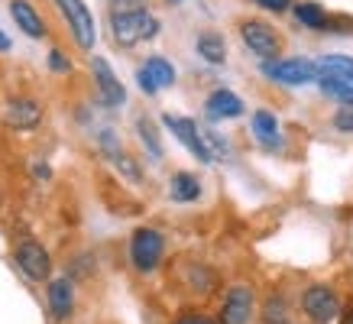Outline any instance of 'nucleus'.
<instances>
[{"label":"nucleus","instance_id":"obj_7","mask_svg":"<svg viewBox=\"0 0 353 324\" xmlns=\"http://www.w3.org/2000/svg\"><path fill=\"white\" fill-rule=\"evenodd\" d=\"M55 7H59V13L65 17V23H68L72 39H75L81 49H91L97 39V32H94V17H91L85 0H55Z\"/></svg>","mask_w":353,"mask_h":324},{"label":"nucleus","instance_id":"obj_6","mask_svg":"<svg viewBox=\"0 0 353 324\" xmlns=\"http://www.w3.org/2000/svg\"><path fill=\"white\" fill-rule=\"evenodd\" d=\"M301 312L308 314L314 324H331L337 321V314H341V302H337V292L331 285H324V282H314L305 289L301 295Z\"/></svg>","mask_w":353,"mask_h":324},{"label":"nucleus","instance_id":"obj_30","mask_svg":"<svg viewBox=\"0 0 353 324\" xmlns=\"http://www.w3.org/2000/svg\"><path fill=\"white\" fill-rule=\"evenodd\" d=\"M7 49H10V39H7V36L0 32V52H7Z\"/></svg>","mask_w":353,"mask_h":324},{"label":"nucleus","instance_id":"obj_11","mask_svg":"<svg viewBox=\"0 0 353 324\" xmlns=\"http://www.w3.org/2000/svg\"><path fill=\"white\" fill-rule=\"evenodd\" d=\"M91 75H94L101 101H104L108 108H123V104H127V88L120 85V78L114 75V68L108 65V59L94 55V59H91Z\"/></svg>","mask_w":353,"mask_h":324},{"label":"nucleus","instance_id":"obj_13","mask_svg":"<svg viewBox=\"0 0 353 324\" xmlns=\"http://www.w3.org/2000/svg\"><path fill=\"white\" fill-rule=\"evenodd\" d=\"M46 298H49V312H52L55 321H68L75 312V282L65 279V276L52 279L46 289Z\"/></svg>","mask_w":353,"mask_h":324},{"label":"nucleus","instance_id":"obj_27","mask_svg":"<svg viewBox=\"0 0 353 324\" xmlns=\"http://www.w3.org/2000/svg\"><path fill=\"white\" fill-rule=\"evenodd\" d=\"M49 68H52V72H59V75H65V72H72V62H68V55H65V52L52 49V52H49Z\"/></svg>","mask_w":353,"mask_h":324},{"label":"nucleus","instance_id":"obj_18","mask_svg":"<svg viewBox=\"0 0 353 324\" xmlns=\"http://www.w3.org/2000/svg\"><path fill=\"white\" fill-rule=\"evenodd\" d=\"M259 324H295L285 295H272V298H266L263 312H259Z\"/></svg>","mask_w":353,"mask_h":324},{"label":"nucleus","instance_id":"obj_8","mask_svg":"<svg viewBox=\"0 0 353 324\" xmlns=\"http://www.w3.org/2000/svg\"><path fill=\"white\" fill-rule=\"evenodd\" d=\"M0 120H3V127L17 130V133H30L43 123V104L36 101V97H10L3 110H0Z\"/></svg>","mask_w":353,"mask_h":324},{"label":"nucleus","instance_id":"obj_20","mask_svg":"<svg viewBox=\"0 0 353 324\" xmlns=\"http://www.w3.org/2000/svg\"><path fill=\"white\" fill-rule=\"evenodd\" d=\"M318 65V75H334V78H343L353 85V59L350 55H324Z\"/></svg>","mask_w":353,"mask_h":324},{"label":"nucleus","instance_id":"obj_26","mask_svg":"<svg viewBox=\"0 0 353 324\" xmlns=\"http://www.w3.org/2000/svg\"><path fill=\"white\" fill-rule=\"evenodd\" d=\"M334 130L341 133H353V108H343L334 114Z\"/></svg>","mask_w":353,"mask_h":324},{"label":"nucleus","instance_id":"obj_19","mask_svg":"<svg viewBox=\"0 0 353 324\" xmlns=\"http://www.w3.org/2000/svg\"><path fill=\"white\" fill-rule=\"evenodd\" d=\"M253 133H256V140L263 143V146H272V143H279V120L272 110H256L253 114Z\"/></svg>","mask_w":353,"mask_h":324},{"label":"nucleus","instance_id":"obj_22","mask_svg":"<svg viewBox=\"0 0 353 324\" xmlns=\"http://www.w3.org/2000/svg\"><path fill=\"white\" fill-rule=\"evenodd\" d=\"M292 10H295V20H299L301 26H308V30H324V26H327L324 7H318V3L301 0V3H292Z\"/></svg>","mask_w":353,"mask_h":324},{"label":"nucleus","instance_id":"obj_1","mask_svg":"<svg viewBox=\"0 0 353 324\" xmlns=\"http://www.w3.org/2000/svg\"><path fill=\"white\" fill-rule=\"evenodd\" d=\"M162 30L159 17H152L143 7H123V10L110 13V32H114V43L120 45H137L146 39H156Z\"/></svg>","mask_w":353,"mask_h":324},{"label":"nucleus","instance_id":"obj_12","mask_svg":"<svg viewBox=\"0 0 353 324\" xmlns=\"http://www.w3.org/2000/svg\"><path fill=\"white\" fill-rule=\"evenodd\" d=\"M137 81L146 94H159L162 88H172L175 85V68H172L169 59L162 55H150L143 68H137Z\"/></svg>","mask_w":353,"mask_h":324},{"label":"nucleus","instance_id":"obj_9","mask_svg":"<svg viewBox=\"0 0 353 324\" xmlns=\"http://www.w3.org/2000/svg\"><path fill=\"white\" fill-rule=\"evenodd\" d=\"M256 318V292L253 285H230L221 305V321L217 324H253Z\"/></svg>","mask_w":353,"mask_h":324},{"label":"nucleus","instance_id":"obj_23","mask_svg":"<svg viewBox=\"0 0 353 324\" xmlns=\"http://www.w3.org/2000/svg\"><path fill=\"white\" fill-rule=\"evenodd\" d=\"M137 133H139V140H143V146L150 150V156H156V159H159V156H162V140H159V130H156V123H152L150 117H139L137 120Z\"/></svg>","mask_w":353,"mask_h":324},{"label":"nucleus","instance_id":"obj_14","mask_svg":"<svg viewBox=\"0 0 353 324\" xmlns=\"http://www.w3.org/2000/svg\"><path fill=\"white\" fill-rule=\"evenodd\" d=\"M204 110H208V117H211V120H236L240 114H243V101H240L234 91L217 88V91H211V94H208Z\"/></svg>","mask_w":353,"mask_h":324},{"label":"nucleus","instance_id":"obj_29","mask_svg":"<svg viewBox=\"0 0 353 324\" xmlns=\"http://www.w3.org/2000/svg\"><path fill=\"white\" fill-rule=\"evenodd\" d=\"M32 172L39 175V179H49V175H52L49 172V165H32Z\"/></svg>","mask_w":353,"mask_h":324},{"label":"nucleus","instance_id":"obj_25","mask_svg":"<svg viewBox=\"0 0 353 324\" xmlns=\"http://www.w3.org/2000/svg\"><path fill=\"white\" fill-rule=\"evenodd\" d=\"M172 324H217V318H211V314H201V312H182Z\"/></svg>","mask_w":353,"mask_h":324},{"label":"nucleus","instance_id":"obj_15","mask_svg":"<svg viewBox=\"0 0 353 324\" xmlns=\"http://www.w3.org/2000/svg\"><path fill=\"white\" fill-rule=\"evenodd\" d=\"M10 17L30 39H46V20L30 0H10Z\"/></svg>","mask_w":353,"mask_h":324},{"label":"nucleus","instance_id":"obj_5","mask_svg":"<svg viewBox=\"0 0 353 324\" xmlns=\"http://www.w3.org/2000/svg\"><path fill=\"white\" fill-rule=\"evenodd\" d=\"M240 39H243L246 49H250L253 55H259L263 62L279 59V52H282V36L263 20H243L240 23Z\"/></svg>","mask_w":353,"mask_h":324},{"label":"nucleus","instance_id":"obj_10","mask_svg":"<svg viewBox=\"0 0 353 324\" xmlns=\"http://www.w3.org/2000/svg\"><path fill=\"white\" fill-rule=\"evenodd\" d=\"M162 123L172 130V136L182 143L185 150L192 152L198 162H204V165H208V162L214 159V156H211V146H208V140L201 136V130H198V123H194L192 117H175V114H165V117H162Z\"/></svg>","mask_w":353,"mask_h":324},{"label":"nucleus","instance_id":"obj_17","mask_svg":"<svg viewBox=\"0 0 353 324\" xmlns=\"http://www.w3.org/2000/svg\"><path fill=\"white\" fill-rule=\"evenodd\" d=\"M169 194L172 201H179V205H192L201 198V182H198V175L192 172H175L169 182Z\"/></svg>","mask_w":353,"mask_h":324},{"label":"nucleus","instance_id":"obj_3","mask_svg":"<svg viewBox=\"0 0 353 324\" xmlns=\"http://www.w3.org/2000/svg\"><path fill=\"white\" fill-rule=\"evenodd\" d=\"M13 259H17L20 272L30 282H46L52 276V256H49V250H46L39 240L20 237L17 247H13Z\"/></svg>","mask_w":353,"mask_h":324},{"label":"nucleus","instance_id":"obj_16","mask_svg":"<svg viewBox=\"0 0 353 324\" xmlns=\"http://www.w3.org/2000/svg\"><path fill=\"white\" fill-rule=\"evenodd\" d=\"M194 49H198V55H201L208 65H224L227 62V43H224V36L214 30H204L201 36H198Z\"/></svg>","mask_w":353,"mask_h":324},{"label":"nucleus","instance_id":"obj_4","mask_svg":"<svg viewBox=\"0 0 353 324\" xmlns=\"http://www.w3.org/2000/svg\"><path fill=\"white\" fill-rule=\"evenodd\" d=\"M263 75L279 81V85H289V88H301L318 78V65L311 59H269V62L259 65Z\"/></svg>","mask_w":353,"mask_h":324},{"label":"nucleus","instance_id":"obj_21","mask_svg":"<svg viewBox=\"0 0 353 324\" xmlns=\"http://www.w3.org/2000/svg\"><path fill=\"white\" fill-rule=\"evenodd\" d=\"M318 88H321V94H327V97H334V101L347 104V108H353V85L350 81L334 78V75H318Z\"/></svg>","mask_w":353,"mask_h":324},{"label":"nucleus","instance_id":"obj_28","mask_svg":"<svg viewBox=\"0 0 353 324\" xmlns=\"http://www.w3.org/2000/svg\"><path fill=\"white\" fill-rule=\"evenodd\" d=\"M256 7H263V10H272V13H285L292 7V0H253Z\"/></svg>","mask_w":353,"mask_h":324},{"label":"nucleus","instance_id":"obj_31","mask_svg":"<svg viewBox=\"0 0 353 324\" xmlns=\"http://www.w3.org/2000/svg\"><path fill=\"white\" fill-rule=\"evenodd\" d=\"M343 324H353V308H347V314H343Z\"/></svg>","mask_w":353,"mask_h":324},{"label":"nucleus","instance_id":"obj_2","mask_svg":"<svg viewBox=\"0 0 353 324\" xmlns=\"http://www.w3.org/2000/svg\"><path fill=\"white\" fill-rule=\"evenodd\" d=\"M162 256H165V237H162L156 227H139L130 237V263L139 276H150L162 266Z\"/></svg>","mask_w":353,"mask_h":324},{"label":"nucleus","instance_id":"obj_24","mask_svg":"<svg viewBox=\"0 0 353 324\" xmlns=\"http://www.w3.org/2000/svg\"><path fill=\"white\" fill-rule=\"evenodd\" d=\"M114 165H117L120 172L127 175V179H133V182H143V172H139V165L133 159H130V156H123V152H117V156H114Z\"/></svg>","mask_w":353,"mask_h":324}]
</instances>
